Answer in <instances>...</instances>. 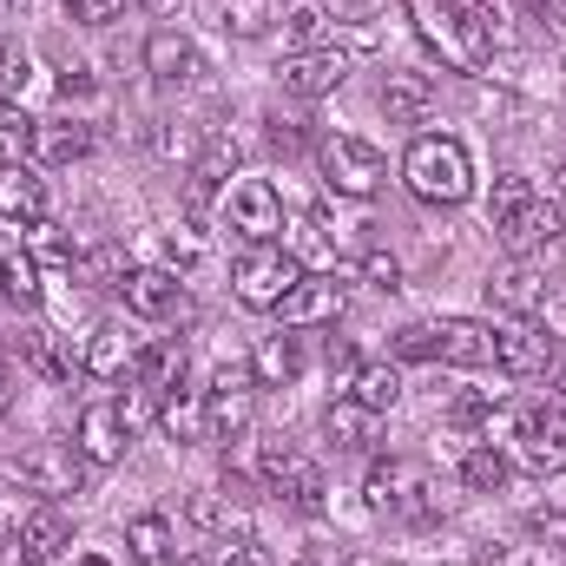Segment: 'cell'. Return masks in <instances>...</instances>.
<instances>
[{
	"instance_id": "cell-36",
	"label": "cell",
	"mask_w": 566,
	"mask_h": 566,
	"mask_svg": "<svg viewBox=\"0 0 566 566\" xmlns=\"http://www.w3.org/2000/svg\"><path fill=\"white\" fill-rule=\"evenodd\" d=\"M73 271H80V277L93 283V290H119L133 264L119 258V244H99V251H80V264H73Z\"/></svg>"
},
{
	"instance_id": "cell-51",
	"label": "cell",
	"mask_w": 566,
	"mask_h": 566,
	"mask_svg": "<svg viewBox=\"0 0 566 566\" xmlns=\"http://www.w3.org/2000/svg\"><path fill=\"white\" fill-rule=\"evenodd\" d=\"M171 566H205L198 554H171Z\"/></svg>"
},
{
	"instance_id": "cell-25",
	"label": "cell",
	"mask_w": 566,
	"mask_h": 566,
	"mask_svg": "<svg viewBox=\"0 0 566 566\" xmlns=\"http://www.w3.org/2000/svg\"><path fill=\"white\" fill-rule=\"evenodd\" d=\"M20 363H27L40 382H66V376L80 369V356H73L53 329H27V336H20Z\"/></svg>"
},
{
	"instance_id": "cell-32",
	"label": "cell",
	"mask_w": 566,
	"mask_h": 566,
	"mask_svg": "<svg viewBox=\"0 0 566 566\" xmlns=\"http://www.w3.org/2000/svg\"><path fill=\"white\" fill-rule=\"evenodd\" d=\"M126 547L139 566H171V521L165 514H133L126 521Z\"/></svg>"
},
{
	"instance_id": "cell-1",
	"label": "cell",
	"mask_w": 566,
	"mask_h": 566,
	"mask_svg": "<svg viewBox=\"0 0 566 566\" xmlns=\"http://www.w3.org/2000/svg\"><path fill=\"white\" fill-rule=\"evenodd\" d=\"M488 224H494V238H501L514 258H534V251H547L566 231V211L554 198H541L521 171H501L494 191H488Z\"/></svg>"
},
{
	"instance_id": "cell-42",
	"label": "cell",
	"mask_w": 566,
	"mask_h": 566,
	"mask_svg": "<svg viewBox=\"0 0 566 566\" xmlns=\"http://www.w3.org/2000/svg\"><path fill=\"white\" fill-rule=\"evenodd\" d=\"M363 283H376V290H402V264H396V251H363Z\"/></svg>"
},
{
	"instance_id": "cell-3",
	"label": "cell",
	"mask_w": 566,
	"mask_h": 566,
	"mask_svg": "<svg viewBox=\"0 0 566 566\" xmlns=\"http://www.w3.org/2000/svg\"><path fill=\"white\" fill-rule=\"evenodd\" d=\"M363 494H369V514H382V521H402V527L434 521V481H428L422 461H409V454H382L369 468Z\"/></svg>"
},
{
	"instance_id": "cell-6",
	"label": "cell",
	"mask_w": 566,
	"mask_h": 566,
	"mask_svg": "<svg viewBox=\"0 0 566 566\" xmlns=\"http://www.w3.org/2000/svg\"><path fill=\"white\" fill-rule=\"evenodd\" d=\"M303 283V264L277 244H251L244 258H238V271H231V290H238V303L244 310H283V296Z\"/></svg>"
},
{
	"instance_id": "cell-28",
	"label": "cell",
	"mask_w": 566,
	"mask_h": 566,
	"mask_svg": "<svg viewBox=\"0 0 566 566\" xmlns=\"http://www.w3.org/2000/svg\"><path fill=\"white\" fill-rule=\"evenodd\" d=\"M0 303H13V310H40V264H33V251L0 244Z\"/></svg>"
},
{
	"instance_id": "cell-31",
	"label": "cell",
	"mask_w": 566,
	"mask_h": 566,
	"mask_svg": "<svg viewBox=\"0 0 566 566\" xmlns=\"http://www.w3.org/2000/svg\"><path fill=\"white\" fill-rule=\"evenodd\" d=\"M133 382H139V389H178V382H185V349H178V343H139Z\"/></svg>"
},
{
	"instance_id": "cell-48",
	"label": "cell",
	"mask_w": 566,
	"mask_h": 566,
	"mask_svg": "<svg viewBox=\"0 0 566 566\" xmlns=\"http://www.w3.org/2000/svg\"><path fill=\"white\" fill-rule=\"evenodd\" d=\"M86 93H93V80H86V73H66V80H60V99H66V106H73V99H86Z\"/></svg>"
},
{
	"instance_id": "cell-7",
	"label": "cell",
	"mask_w": 566,
	"mask_h": 566,
	"mask_svg": "<svg viewBox=\"0 0 566 566\" xmlns=\"http://www.w3.org/2000/svg\"><path fill=\"white\" fill-rule=\"evenodd\" d=\"M382 178H389V158L369 139H356V133L323 139V185H329L336 198H376Z\"/></svg>"
},
{
	"instance_id": "cell-11",
	"label": "cell",
	"mask_w": 566,
	"mask_h": 566,
	"mask_svg": "<svg viewBox=\"0 0 566 566\" xmlns=\"http://www.w3.org/2000/svg\"><path fill=\"white\" fill-rule=\"evenodd\" d=\"M277 80H283V93H296V99H323V93H336L349 80V53H336V46H296V53L277 60Z\"/></svg>"
},
{
	"instance_id": "cell-8",
	"label": "cell",
	"mask_w": 566,
	"mask_h": 566,
	"mask_svg": "<svg viewBox=\"0 0 566 566\" xmlns=\"http://www.w3.org/2000/svg\"><path fill=\"white\" fill-rule=\"evenodd\" d=\"M251 416H258V376H251V363H224L211 376V389H205V428H211V441H244Z\"/></svg>"
},
{
	"instance_id": "cell-37",
	"label": "cell",
	"mask_w": 566,
	"mask_h": 566,
	"mask_svg": "<svg viewBox=\"0 0 566 566\" xmlns=\"http://www.w3.org/2000/svg\"><path fill=\"white\" fill-rule=\"evenodd\" d=\"M191 521L205 534H231V527H244V507L231 494H191Z\"/></svg>"
},
{
	"instance_id": "cell-47",
	"label": "cell",
	"mask_w": 566,
	"mask_h": 566,
	"mask_svg": "<svg viewBox=\"0 0 566 566\" xmlns=\"http://www.w3.org/2000/svg\"><path fill=\"white\" fill-rule=\"evenodd\" d=\"M290 33H296V46H316V33H323V13H316V7H296V13H290Z\"/></svg>"
},
{
	"instance_id": "cell-44",
	"label": "cell",
	"mask_w": 566,
	"mask_h": 566,
	"mask_svg": "<svg viewBox=\"0 0 566 566\" xmlns=\"http://www.w3.org/2000/svg\"><path fill=\"white\" fill-rule=\"evenodd\" d=\"M218 566H277V560H271V547H264L258 534H238V541L224 547V560H218Z\"/></svg>"
},
{
	"instance_id": "cell-17",
	"label": "cell",
	"mask_w": 566,
	"mask_h": 566,
	"mask_svg": "<svg viewBox=\"0 0 566 566\" xmlns=\"http://www.w3.org/2000/svg\"><path fill=\"white\" fill-rule=\"evenodd\" d=\"M494 363H501L507 376H541V369L554 363V336H547L534 316H514V323L494 329Z\"/></svg>"
},
{
	"instance_id": "cell-23",
	"label": "cell",
	"mask_w": 566,
	"mask_h": 566,
	"mask_svg": "<svg viewBox=\"0 0 566 566\" xmlns=\"http://www.w3.org/2000/svg\"><path fill=\"white\" fill-rule=\"evenodd\" d=\"M93 151V126L86 119H40V133H33V158L40 165H73V158H86Z\"/></svg>"
},
{
	"instance_id": "cell-27",
	"label": "cell",
	"mask_w": 566,
	"mask_h": 566,
	"mask_svg": "<svg viewBox=\"0 0 566 566\" xmlns=\"http://www.w3.org/2000/svg\"><path fill=\"white\" fill-rule=\"evenodd\" d=\"M461 481H468L474 494H501V488L514 481V454L494 448V441H474V448L461 454Z\"/></svg>"
},
{
	"instance_id": "cell-20",
	"label": "cell",
	"mask_w": 566,
	"mask_h": 566,
	"mask_svg": "<svg viewBox=\"0 0 566 566\" xmlns=\"http://www.w3.org/2000/svg\"><path fill=\"white\" fill-rule=\"evenodd\" d=\"M0 218L20 231H33L46 218V178L33 165H0Z\"/></svg>"
},
{
	"instance_id": "cell-15",
	"label": "cell",
	"mask_w": 566,
	"mask_h": 566,
	"mask_svg": "<svg viewBox=\"0 0 566 566\" xmlns=\"http://www.w3.org/2000/svg\"><path fill=\"white\" fill-rule=\"evenodd\" d=\"M119 296H126V310L139 323H165L185 303V283H178V271H165V264H133L126 283H119Z\"/></svg>"
},
{
	"instance_id": "cell-29",
	"label": "cell",
	"mask_w": 566,
	"mask_h": 566,
	"mask_svg": "<svg viewBox=\"0 0 566 566\" xmlns=\"http://www.w3.org/2000/svg\"><path fill=\"white\" fill-rule=\"evenodd\" d=\"M382 106H389V119L416 126V119H428V113H434V80H428V73H389Z\"/></svg>"
},
{
	"instance_id": "cell-41",
	"label": "cell",
	"mask_w": 566,
	"mask_h": 566,
	"mask_svg": "<svg viewBox=\"0 0 566 566\" xmlns=\"http://www.w3.org/2000/svg\"><path fill=\"white\" fill-rule=\"evenodd\" d=\"M396 363H434V323L396 329Z\"/></svg>"
},
{
	"instance_id": "cell-43",
	"label": "cell",
	"mask_w": 566,
	"mask_h": 566,
	"mask_svg": "<svg viewBox=\"0 0 566 566\" xmlns=\"http://www.w3.org/2000/svg\"><path fill=\"white\" fill-rule=\"evenodd\" d=\"M60 7H66V20H80V27H106V20L126 13V0H60Z\"/></svg>"
},
{
	"instance_id": "cell-21",
	"label": "cell",
	"mask_w": 566,
	"mask_h": 566,
	"mask_svg": "<svg viewBox=\"0 0 566 566\" xmlns=\"http://www.w3.org/2000/svg\"><path fill=\"white\" fill-rule=\"evenodd\" d=\"M376 422H382V416H369L363 402L343 396V402L323 409V441H329L336 454H369V448H376Z\"/></svg>"
},
{
	"instance_id": "cell-5",
	"label": "cell",
	"mask_w": 566,
	"mask_h": 566,
	"mask_svg": "<svg viewBox=\"0 0 566 566\" xmlns=\"http://www.w3.org/2000/svg\"><path fill=\"white\" fill-rule=\"evenodd\" d=\"M86 454L73 448V441H33V448H20L13 461H7V474L27 488V494H40V501H60V494H80V481H86Z\"/></svg>"
},
{
	"instance_id": "cell-10",
	"label": "cell",
	"mask_w": 566,
	"mask_h": 566,
	"mask_svg": "<svg viewBox=\"0 0 566 566\" xmlns=\"http://www.w3.org/2000/svg\"><path fill=\"white\" fill-rule=\"evenodd\" d=\"M349 303V277L343 271H303V283L283 296V329H316V323H336Z\"/></svg>"
},
{
	"instance_id": "cell-16",
	"label": "cell",
	"mask_w": 566,
	"mask_h": 566,
	"mask_svg": "<svg viewBox=\"0 0 566 566\" xmlns=\"http://www.w3.org/2000/svg\"><path fill=\"white\" fill-rule=\"evenodd\" d=\"M133 363H139V336L126 329V323H93V336H86V349H80V369L93 376V382H119V376H133Z\"/></svg>"
},
{
	"instance_id": "cell-13",
	"label": "cell",
	"mask_w": 566,
	"mask_h": 566,
	"mask_svg": "<svg viewBox=\"0 0 566 566\" xmlns=\"http://www.w3.org/2000/svg\"><path fill=\"white\" fill-rule=\"evenodd\" d=\"M547 296H554V277H547L534 258H514V264H501V271L488 277V303L507 310V316H541Z\"/></svg>"
},
{
	"instance_id": "cell-30",
	"label": "cell",
	"mask_w": 566,
	"mask_h": 566,
	"mask_svg": "<svg viewBox=\"0 0 566 566\" xmlns=\"http://www.w3.org/2000/svg\"><path fill=\"white\" fill-rule=\"evenodd\" d=\"M296 369H303V349H296V336H264L258 343V356H251V376L264 382V389H283V382H296Z\"/></svg>"
},
{
	"instance_id": "cell-39",
	"label": "cell",
	"mask_w": 566,
	"mask_h": 566,
	"mask_svg": "<svg viewBox=\"0 0 566 566\" xmlns=\"http://www.w3.org/2000/svg\"><path fill=\"white\" fill-rule=\"evenodd\" d=\"M40 258H46V264H80V244L66 238V224H53V218L33 224V264H40Z\"/></svg>"
},
{
	"instance_id": "cell-2",
	"label": "cell",
	"mask_w": 566,
	"mask_h": 566,
	"mask_svg": "<svg viewBox=\"0 0 566 566\" xmlns=\"http://www.w3.org/2000/svg\"><path fill=\"white\" fill-rule=\"evenodd\" d=\"M402 185L422 205H468L474 158H468V145L448 139V133H422V139H409V151H402Z\"/></svg>"
},
{
	"instance_id": "cell-40",
	"label": "cell",
	"mask_w": 566,
	"mask_h": 566,
	"mask_svg": "<svg viewBox=\"0 0 566 566\" xmlns=\"http://www.w3.org/2000/svg\"><path fill=\"white\" fill-rule=\"evenodd\" d=\"M0 566H33L27 541H20V507L13 501H0Z\"/></svg>"
},
{
	"instance_id": "cell-4",
	"label": "cell",
	"mask_w": 566,
	"mask_h": 566,
	"mask_svg": "<svg viewBox=\"0 0 566 566\" xmlns=\"http://www.w3.org/2000/svg\"><path fill=\"white\" fill-rule=\"evenodd\" d=\"M507 454L527 474H566V402H554V396L521 402L514 428H507Z\"/></svg>"
},
{
	"instance_id": "cell-14",
	"label": "cell",
	"mask_w": 566,
	"mask_h": 566,
	"mask_svg": "<svg viewBox=\"0 0 566 566\" xmlns=\"http://www.w3.org/2000/svg\"><path fill=\"white\" fill-rule=\"evenodd\" d=\"M258 474H264V488L283 494L290 507H323V474H316V461H310V454H296L290 441H283V448H264Z\"/></svg>"
},
{
	"instance_id": "cell-9",
	"label": "cell",
	"mask_w": 566,
	"mask_h": 566,
	"mask_svg": "<svg viewBox=\"0 0 566 566\" xmlns=\"http://www.w3.org/2000/svg\"><path fill=\"white\" fill-rule=\"evenodd\" d=\"M224 218H231V231L244 238V244H277L283 238V198L271 178H238L231 191H224Z\"/></svg>"
},
{
	"instance_id": "cell-12",
	"label": "cell",
	"mask_w": 566,
	"mask_h": 566,
	"mask_svg": "<svg viewBox=\"0 0 566 566\" xmlns=\"http://www.w3.org/2000/svg\"><path fill=\"white\" fill-rule=\"evenodd\" d=\"M73 448H80L93 468L126 461V448H133V422H126V409H119V402H86V409H80V428H73Z\"/></svg>"
},
{
	"instance_id": "cell-34",
	"label": "cell",
	"mask_w": 566,
	"mask_h": 566,
	"mask_svg": "<svg viewBox=\"0 0 566 566\" xmlns=\"http://www.w3.org/2000/svg\"><path fill=\"white\" fill-rule=\"evenodd\" d=\"M224 171H238V139L211 133V139H205V151H198V165H191V198H211Z\"/></svg>"
},
{
	"instance_id": "cell-49",
	"label": "cell",
	"mask_w": 566,
	"mask_h": 566,
	"mask_svg": "<svg viewBox=\"0 0 566 566\" xmlns=\"http://www.w3.org/2000/svg\"><path fill=\"white\" fill-rule=\"evenodd\" d=\"M145 13H158V20H178L185 13V0H139Z\"/></svg>"
},
{
	"instance_id": "cell-38",
	"label": "cell",
	"mask_w": 566,
	"mask_h": 566,
	"mask_svg": "<svg viewBox=\"0 0 566 566\" xmlns=\"http://www.w3.org/2000/svg\"><path fill=\"white\" fill-rule=\"evenodd\" d=\"M27 86H33V60H27V46H20V40H0V99L20 106Z\"/></svg>"
},
{
	"instance_id": "cell-33",
	"label": "cell",
	"mask_w": 566,
	"mask_h": 566,
	"mask_svg": "<svg viewBox=\"0 0 566 566\" xmlns=\"http://www.w3.org/2000/svg\"><path fill=\"white\" fill-rule=\"evenodd\" d=\"M290 20V7L283 0H224V33H238V40H258V33H271Z\"/></svg>"
},
{
	"instance_id": "cell-18",
	"label": "cell",
	"mask_w": 566,
	"mask_h": 566,
	"mask_svg": "<svg viewBox=\"0 0 566 566\" xmlns=\"http://www.w3.org/2000/svg\"><path fill=\"white\" fill-rule=\"evenodd\" d=\"M145 73H151L158 86H191V80L205 73V53H198V40H185L178 27H158V33L145 40Z\"/></svg>"
},
{
	"instance_id": "cell-45",
	"label": "cell",
	"mask_w": 566,
	"mask_h": 566,
	"mask_svg": "<svg viewBox=\"0 0 566 566\" xmlns=\"http://www.w3.org/2000/svg\"><path fill=\"white\" fill-rule=\"evenodd\" d=\"M527 534H534L541 547H560V554H566V507H547V514H534V521H527Z\"/></svg>"
},
{
	"instance_id": "cell-22",
	"label": "cell",
	"mask_w": 566,
	"mask_h": 566,
	"mask_svg": "<svg viewBox=\"0 0 566 566\" xmlns=\"http://www.w3.org/2000/svg\"><path fill=\"white\" fill-rule=\"evenodd\" d=\"M20 541H27V560H60L66 554V514H60V501L20 507Z\"/></svg>"
},
{
	"instance_id": "cell-46",
	"label": "cell",
	"mask_w": 566,
	"mask_h": 566,
	"mask_svg": "<svg viewBox=\"0 0 566 566\" xmlns=\"http://www.w3.org/2000/svg\"><path fill=\"white\" fill-rule=\"evenodd\" d=\"M171 258H178V271H191V264L205 258V238H198L191 224H178V231H171Z\"/></svg>"
},
{
	"instance_id": "cell-24",
	"label": "cell",
	"mask_w": 566,
	"mask_h": 566,
	"mask_svg": "<svg viewBox=\"0 0 566 566\" xmlns=\"http://www.w3.org/2000/svg\"><path fill=\"white\" fill-rule=\"evenodd\" d=\"M158 428H165L171 441H185V448H191V441H211V428H205V396L185 389V382L165 389V402H158Z\"/></svg>"
},
{
	"instance_id": "cell-35",
	"label": "cell",
	"mask_w": 566,
	"mask_h": 566,
	"mask_svg": "<svg viewBox=\"0 0 566 566\" xmlns=\"http://www.w3.org/2000/svg\"><path fill=\"white\" fill-rule=\"evenodd\" d=\"M33 133H40V119H27V106L0 99V165H27L33 158Z\"/></svg>"
},
{
	"instance_id": "cell-19",
	"label": "cell",
	"mask_w": 566,
	"mask_h": 566,
	"mask_svg": "<svg viewBox=\"0 0 566 566\" xmlns=\"http://www.w3.org/2000/svg\"><path fill=\"white\" fill-rule=\"evenodd\" d=\"M434 363H454V369L494 363V323H474V316H448V323H434Z\"/></svg>"
},
{
	"instance_id": "cell-50",
	"label": "cell",
	"mask_w": 566,
	"mask_h": 566,
	"mask_svg": "<svg viewBox=\"0 0 566 566\" xmlns=\"http://www.w3.org/2000/svg\"><path fill=\"white\" fill-rule=\"evenodd\" d=\"M343 566H396V560H382V554H349Z\"/></svg>"
},
{
	"instance_id": "cell-26",
	"label": "cell",
	"mask_w": 566,
	"mask_h": 566,
	"mask_svg": "<svg viewBox=\"0 0 566 566\" xmlns=\"http://www.w3.org/2000/svg\"><path fill=\"white\" fill-rule=\"evenodd\" d=\"M349 402H363L369 416H389V409L402 402V369H396V363H363V369L349 376Z\"/></svg>"
},
{
	"instance_id": "cell-53",
	"label": "cell",
	"mask_w": 566,
	"mask_h": 566,
	"mask_svg": "<svg viewBox=\"0 0 566 566\" xmlns=\"http://www.w3.org/2000/svg\"><path fill=\"white\" fill-rule=\"evenodd\" d=\"M80 566H106V560H99V554H86V560H80Z\"/></svg>"
},
{
	"instance_id": "cell-52",
	"label": "cell",
	"mask_w": 566,
	"mask_h": 566,
	"mask_svg": "<svg viewBox=\"0 0 566 566\" xmlns=\"http://www.w3.org/2000/svg\"><path fill=\"white\" fill-rule=\"evenodd\" d=\"M0 402H7V363H0Z\"/></svg>"
}]
</instances>
